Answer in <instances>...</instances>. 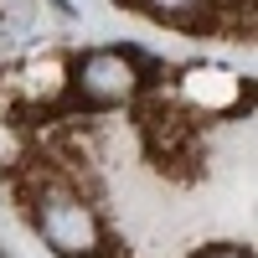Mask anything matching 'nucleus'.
Masks as SVG:
<instances>
[{"label":"nucleus","instance_id":"1","mask_svg":"<svg viewBox=\"0 0 258 258\" xmlns=\"http://www.w3.org/2000/svg\"><path fill=\"white\" fill-rule=\"evenodd\" d=\"M31 222L57 258H103L109 248L98 207L62 176H41L31 186Z\"/></svg>","mask_w":258,"mask_h":258},{"label":"nucleus","instance_id":"2","mask_svg":"<svg viewBox=\"0 0 258 258\" xmlns=\"http://www.w3.org/2000/svg\"><path fill=\"white\" fill-rule=\"evenodd\" d=\"M150 88V62L135 47H88L68 62V93L83 109H124Z\"/></svg>","mask_w":258,"mask_h":258},{"label":"nucleus","instance_id":"3","mask_svg":"<svg viewBox=\"0 0 258 258\" xmlns=\"http://www.w3.org/2000/svg\"><path fill=\"white\" fill-rule=\"evenodd\" d=\"M140 135H145L150 155H155L160 165H165V160H181V155H191V150H197V124H191V114L176 109V103H160V98L145 103Z\"/></svg>","mask_w":258,"mask_h":258},{"label":"nucleus","instance_id":"4","mask_svg":"<svg viewBox=\"0 0 258 258\" xmlns=\"http://www.w3.org/2000/svg\"><path fill=\"white\" fill-rule=\"evenodd\" d=\"M181 98L191 103V109H202V114H232V109H243V83L222 73V68H186L181 73Z\"/></svg>","mask_w":258,"mask_h":258},{"label":"nucleus","instance_id":"5","mask_svg":"<svg viewBox=\"0 0 258 258\" xmlns=\"http://www.w3.org/2000/svg\"><path fill=\"white\" fill-rule=\"evenodd\" d=\"M191 258H253V248H238V243H222V248H202Z\"/></svg>","mask_w":258,"mask_h":258}]
</instances>
